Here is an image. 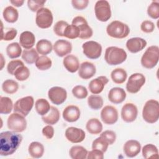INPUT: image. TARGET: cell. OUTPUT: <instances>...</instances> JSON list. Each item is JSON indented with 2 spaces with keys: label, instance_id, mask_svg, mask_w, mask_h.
I'll use <instances>...</instances> for the list:
<instances>
[{
  "label": "cell",
  "instance_id": "ba28073f",
  "mask_svg": "<svg viewBox=\"0 0 159 159\" xmlns=\"http://www.w3.org/2000/svg\"><path fill=\"white\" fill-rule=\"evenodd\" d=\"M96 18L101 22L107 21L111 17V10L109 2L106 0L98 1L94 6Z\"/></svg>",
  "mask_w": 159,
  "mask_h": 159
},
{
  "label": "cell",
  "instance_id": "f546056e",
  "mask_svg": "<svg viewBox=\"0 0 159 159\" xmlns=\"http://www.w3.org/2000/svg\"><path fill=\"white\" fill-rule=\"evenodd\" d=\"M88 153L87 150L80 145L73 146L69 151V155L73 159H85L87 158Z\"/></svg>",
  "mask_w": 159,
  "mask_h": 159
},
{
  "label": "cell",
  "instance_id": "f1b7e54d",
  "mask_svg": "<svg viewBox=\"0 0 159 159\" xmlns=\"http://www.w3.org/2000/svg\"><path fill=\"white\" fill-rule=\"evenodd\" d=\"M2 16L6 22L9 23H14L18 19L19 12L15 7L12 6H9L4 9Z\"/></svg>",
  "mask_w": 159,
  "mask_h": 159
},
{
  "label": "cell",
  "instance_id": "db71d44e",
  "mask_svg": "<svg viewBox=\"0 0 159 159\" xmlns=\"http://www.w3.org/2000/svg\"><path fill=\"white\" fill-rule=\"evenodd\" d=\"M104 158V152L99 150L93 149L89 151L87 155L88 159H102Z\"/></svg>",
  "mask_w": 159,
  "mask_h": 159
},
{
  "label": "cell",
  "instance_id": "74e56055",
  "mask_svg": "<svg viewBox=\"0 0 159 159\" xmlns=\"http://www.w3.org/2000/svg\"><path fill=\"white\" fill-rule=\"evenodd\" d=\"M2 91L9 94H12L16 93L19 89V84L13 80H6L2 84Z\"/></svg>",
  "mask_w": 159,
  "mask_h": 159
},
{
  "label": "cell",
  "instance_id": "e0dca14e",
  "mask_svg": "<svg viewBox=\"0 0 159 159\" xmlns=\"http://www.w3.org/2000/svg\"><path fill=\"white\" fill-rule=\"evenodd\" d=\"M53 48L57 56L63 57L71 53L72 50V45L68 40L60 39L55 42Z\"/></svg>",
  "mask_w": 159,
  "mask_h": 159
},
{
  "label": "cell",
  "instance_id": "30bf717a",
  "mask_svg": "<svg viewBox=\"0 0 159 159\" xmlns=\"http://www.w3.org/2000/svg\"><path fill=\"white\" fill-rule=\"evenodd\" d=\"M34 100L32 96H28L18 99L14 104V111L27 116L33 107Z\"/></svg>",
  "mask_w": 159,
  "mask_h": 159
},
{
  "label": "cell",
  "instance_id": "277c9868",
  "mask_svg": "<svg viewBox=\"0 0 159 159\" xmlns=\"http://www.w3.org/2000/svg\"><path fill=\"white\" fill-rule=\"evenodd\" d=\"M106 32L112 38L124 39L129 34L130 29L127 24L119 20H114L107 26Z\"/></svg>",
  "mask_w": 159,
  "mask_h": 159
},
{
  "label": "cell",
  "instance_id": "83f0119b",
  "mask_svg": "<svg viewBox=\"0 0 159 159\" xmlns=\"http://www.w3.org/2000/svg\"><path fill=\"white\" fill-rule=\"evenodd\" d=\"M28 151L29 155L32 158H39L43 155L44 147L39 142H32L29 145Z\"/></svg>",
  "mask_w": 159,
  "mask_h": 159
},
{
  "label": "cell",
  "instance_id": "603a6c76",
  "mask_svg": "<svg viewBox=\"0 0 159 159\" xmlns=\"http://www.w3.org/2000/svg\"><path fill=\"white\" fill-rule=\"evenodd\" d=\"M126 98V93L123 88L119 87H114L110 89L108 94L109 100L115 104L122 103Z\"/></svg>",
  "mask_w": 159,
  "mask_h": 159
},
{
  "label": "cell",
  "instance_id": "9c48e42d",
  "mask_svg": "<svg viewBox=\"0 0 159 159\" xmlns=\"http://www.w3.org/2000/svg\"><path fill=\"white\" fill-rule=\"evenodd\" d=\"M145 83V76L139 73L131 75L126 84L127 91L132 94L138 93Z\"/></svg>",
  "mask_w": 159,
  "mask_h": 159
},
{
  "label": "cell",
  "instance_id": "bcb514c9",
  "mask_svg": "<svg viewBox=\"0 0 159 159\" xmlns=\"http://www.w3.org/2000/svg\"><path fill=\"white\" fill-rule=\"evenodd\" d=\"M2 30V29H1ZM17 34V31L14 28H7L5 32L2 30L1 33V39L2 40L5 41H10L15 39Z\"/></svg>",
  "mask_w": 159,
  "mask_h": 159
},
{
  "label": "cell",
  "instance_id": "c3c4849f",
  "mask_svg": "<svg viewBox=\"0 0 159 159\" xmlns=\"http://www.w3.org/2000/svg\"><path fill=\"white\" fill-rule=\"evenodd\" d=\"M45 1L38 0H28L27 6L29 9L32 12H37L40 9L42 8L45 3Z\"/></svg>",
  "mask_w": 159,
  "mask_h": 159
},
{
  "label": "cell",
  "instance_id": "f5cc1de1",
  "mask_svg": "<svg viewBox=\"0 0 159 159\" xmlns=\"http://www.w3.org/2000/svg\"><path fill=\"white\" fill-rule=\"evenodd\" d=\"M89 3L88 0H72L71 4L73 7L77 10H83L85 9Z\"/></svg>",
  "mask_w": 159,
  "mask_h": 159
},
{
  "label": "cell",
  "instance_id": "52a82bcc",
  "mask_svg": "<svg viewBox=\"0 0 159 159\" xmlns=\"http://www.w3.org/2000/svg\"><path fill=\"white\" fill-rule=\"evenodd\" d=\"M53 14L51 11L46 7L40 9L36 14L35 23L41 29L49 28L53 23Z\"/></svg>",
  "mask_w": 159,
  "mask_h": 159
},
{
  "label": "cell",
  "instance_id": "681fc988",
  "mask_svg": "<svg viewBox=\"0 0 159 159\" xmlns=\"http://www.w3.org/2000/svg\"><path fill=\"white\" fill-rule=\"evenodd\" d=\"M24 65L23 61L20 60H13L9 61L7 66V72L11 75H14L16 70L20 66Z\"/></svg>",
  "mask_w": 159,
  "mask_h": 159
},
{
  "label": "cell",
  "instance_id": "f35d334b",
  "mask_svg": "<svg viewBox=\"0 0 159 159\" xmlns=\"http://www.w3.org/2000/svg\"><path fill=\"white\" fill-rule=\"evenodd\" d=\"M103 99L101 96L93 94L88 98V104L93 110H98L103 106Z\"/></svg>",
  "mask_w": 159,
  "mask_h": 159
},
{
  "label": "cell",
  "instance_id": "e575fe53",
  "mask_svg": "<svg viewBox=\"0 0 159 159\" xmlns=\"http://www.w3.org/2000/svg\"><path fill=\"white\" fill-rule=\"evenodd\" d=\"M20 43L13 42L9 44L6 47V53L10 58H16L20 57L22 53V48Z\"/></svg>",
  "mask_w": 159,
  "mask_h": 159
},
{
  "label": "cell",
  "instance_id": "d6986e66",
  "mask_svg": "<svg viewBox=\"0 0 159 159\" xmlns=\"http://www.w3.org/2000/svg\"><path fill=\"white\" fill-rule=\"evenodd\" d=\"M96 69L95 65L91 62H83L78 69V75L83 80H88L92 78L96 73Z\"/></svg>",
  "mask_w": 159,
  "mask_h": 159
},
{
  "label": "cell",
  "instance_id": "ee69618b",
  "mask_svg": "<svg viewBox=\"0 0 159 159\" xmlns=\"http://www.w3.org/2000/svg\"><path fill=\"white\" fill-rule=\"evenodd\" d=\"M72 93L75 98L79 99L86 98L88 94L87 89L82 85L75 86L72 89Z\"/></svg>",
  "mask_w": 159,
  "mask_h": 159
},
{
  "label": "cell",
  "instance_id": "1f68e13d",
  "mask_svg": "<svg viewBox=\"0 0 159 159\" xmlns=\"http://www.w3.org/2000/svg\"><path fill=\"white\" fill-rule=\"evenodd\" d=\"M111 77L114 83L116 84H122L126 80L127 78V74L124 69L117 68L112 71L111 73Z\"/></svg>",
  "mask_w": 159,
  "mask_h": 159
},
{
  "label": "cell",
  "instance_id": "6f0895ef",
  "mask_svg": "<svg viewBox=\"0 0 159 159\" xmlns=\"http://www.w3.org/2000/svg\"><path fill=\"white\" fill-rule=\"evenodd\" d=\"M1 61H2V63H1V70H2V68H3V66H4V64H3V63H2V61H4V58H3V55H2V53H1Z\"/></svg>",
  "mask_w": 159,
  "mask_h": 159
},
{
  "label": "cell",
  "instance_id": "3957f363",
  "mask_svg": "<svg viewBox=\"0 0 159 159\" xmlns=\"http://www.w3.org/2000/svg\"><path fill=\"white\" fill-rule=\"evenodd\" d=\"M142 117L145 121L149 124H153L159 118V102L155 99L147 101L142 110Z\"/></svg>",
  "mask_w": 159,
  "mask_h": 159
},
{
  "label": "cell",
  "instance_id": "d6a6232c",
  "mask_svg": "<svg viewBox=\"0 0 159 159\" xmlns=\"http://www.w3.org/2000/svg\"><path fill=\"white\" fill-rule=\"evenodd\" d=\"M35 107L37 112L39 115L43 116L49 112L51 106L47 100L43 98H40L35 101Z\"/></svg>",
  "mask_w": 159,
  "mask_h": 159
},
{
  "label": "cell",
  "instance_id": "816d5d0a",
  "mask_svg": "<svg viewBox=\"0 0 159 159\" xmlns=\"http://www.w3.org/2000/svg\"><path fill=\"white\" fill-rule=\"evenodd\" d=\"M140 29L145 33H151L155 29V24L150 20H144L140 25Z\"/></svg>",
  "mask_w": 159,
  "mask_h": 159
},
{
  "label": "cell",
  "instance_id": "8d00e7d4",
  "mask_svg": "<svg viewBox=\"0 0 159 159\" xmlns=\"http://www.w3.org/2000/svg\"><path fill=\"white\" fill-rule=\"evenodd\" d=\"M13 108L12 101L8 97H0V113L2 114H9Z\"/></svg>",
  "mask_w": 159,
  "mask_h": 159
},
{
  "label": "cell",
  "instance_id": "7402d4cb",
  "mask_svg": "<svg viewBox=\"0 0 159 159\" xmlns=\"http://www.w3.org/2000/svg\"><path fill=\"white\" fill-rule=\"evenodd\" d=\"M62 116L65 120L68 122H74L80 119V110L76 106L69 105L64 109Z\"/></svg>",
  "mask_w": 159,
  "mask_h": 159
},
{
  "label": "cell",
  "instance_id": "11a10c76",
  "mask_svg": "<svg viewBox=\"0 0 159 159\" xmlns=\"http://www.w3.org/2000/svg\"><path fill=\"white\" fill-rule=\"evenodd\" d=\"M42 134L47 139H51L54 135V129L52 125H48L45 126L42 129Z\"/></svg>",
  "mask_w": 159,
  "mask_h": 159
},
{
  "label": "cell",
  "instance_id": "f6af8a7d",
  "mask_svg": "<svg viewBox=\"0 0 159 159\" xmlns=\"http://www.w3.org/2000/svg\"><path fill=\"white\" fill-rule=\"evenodd\" d=\"M109 144L108 143L104 140L102 137H99L96 139L92 143V148L93 149H97L102 151V152H106Z\"/></svg>",
  "mask_w": 159,
  "mask_h": 159
},
{
  "label": "cell",
  "instance_id": "5b68a950",
  "mask_svg": "<svg viewBox=\"0 0 159 159\" xmlns=\"http://www.w3.org/2000/svg\"><path fill=\"white\" fill-rule=\"evenodd\" d=\"M159 59V48L152 45L147 48L141 58V65L145 68L152 69L158 63Z\"/></svg>",
  "mask_w": 159,
  "mask_h": 159
},
{
  "label": "cell",
  "instance_id": "cb8c5ba5",
  "mask_svg": "<svg viewBox=\"0 0 159 159\" xmlns=\"http://www.w3.org/2000/svg\"><path fill=\"white\" fill-rule=\"evenodd\" d=\"M35 37L34 34L30 31H24L22 32L19 37V43L25 49L32 48L35 45Z\"/></svg>",
  "mask_w": 159,
  "mask_h": 159
},
{
  "label": "cell",
  "instance_id": "4316f807",
  "mask_svg": "<svg viewBox=\"0 0 159 159\" xmlns=\"http://www.w3.org/2000/svg\"><path fill=\"white\" fill-rule=\"evenodd\" d=\"M86 129L89 134L97 135L102 132V124L99 119L92 118L88 120L86 124Z\"/></svg>",
  "mask_w": 159,
  "mask_h": 159
},
{
  "label": "cell",
  "instance_id": "60d3db41",
  "mask_svg": "<svg viewBox=\"0 0 159 159\" xmlns=\"http://www.w3.org/2000/svg\"><path fill=\"white\" fill-rule=\"evenodd\" d=\"M14 75L16 80L20 81H25L29 78L30 76V71L27 66L22 65L19 66L16 70Z\"/></svg>",
  "mask_w": 159,
  "mask_h": 159
},
{
  "label": "cell",
  "instance_id": "7bdbcfd3",
  "mask_svg": "<svg viewBox=\"0 0 159 159\" xmlns=\"http://www.w3.org/2000/svg\"><path fill=\"white\" fill-rule=\"evenodd\" d=\"M147 14L152 19H157L159 17V2L152 1L147 8Z\"/></svg>",
  "mask_w": 159,
  "mask_h": 159
},
{
  "label": "cell",
  "instance_id": "4fadbf2b",
  "mask_svg": "<svg viewBox=\"0 0 159 159\" xmlns=\"http://www.w3.org/2000/svg\"><path fill=\"white\" fill-rule=\"evenodd\" d=\"M48 96L53 104L60 105L66 99L67 92L61 87L54 86L48 90Z\"/></svg>",
  "mask_w": 159,
  "mask_h": 159
},
{
  "label": "cell",
  "instance_id": "7dc6e473",
  "mask_svg": "<svg viewBox=\"0 0 159 159\" xmlns=\"http://www.w3.org/2000/svg\"><path fill=\"white\" fill-rule=\"evenodd\" d=\"M68 25L69 24L64 20H59L53 26V31L55 34L58 36L63 37L64 31Z\"/></svg>",
  "mask_w": 159,
  "mask_h": 159
},
{
  "label": "cell",
  "instance_id": "44dd1931",
  "mask_svg": "<svg viewBox=\"0 0 159 159\" xmlns=\"http://www.w3.org/2000/svg\"><path fill=\"white\" fill-rule=\"evenodd\" d=\"M147 45V41L140 37H133L129 39L126 42V47L128 50L133 53L142 50Z\"/></svg>",
  "mask_w": 159,
  "mask_h": 159
},
{
  "label": "cell",
  "instance_id": "9f6ffc18",
  "mask_svg": "<svg viewBox=\"0 0 159 159\" xmlns=\"http://www.w3.org/2000/svg\"><path fill=\"white\" fill-rule=\"evenodd\" d=\"M10 2L16 7H20L23 5L24 1V0H11Z\"/></svg>",
  "mask_w": 159,
  "mask_h": 159
},
{
  "label": "cell",
  "instance_id": "7a4b0ae2",
  "mask_svg": "<svg viewBox=\"0 0 159 159\" xmlns=\"http://www.w3.org/2000/svg\"><path fill=\"white\" fill-rule=\"evenodd\" d=\"M127 55L122 48L111 46L106 49L104 59L109 65H117L125 61Z\"/></svg>",
  "mask_w": 159,
  "mask_h": 159
},
{
  "label": "cell",
  "instance_id": "6da1fadb",
  "mask_svg": "<svg viewBox=\"0 0 159 159\" xmlns=\"http://www.w3.org/2000/svg\"><path fill=\"white\" fill-rule=\"evenodd\" d=\"M22 136L15 132L5 131L0 134V155L8 156L13 154L20 146Z\"/></svg>",
  "mask_w": 159,
  "mask_h": 159
},
{
  "label": "cell",
  "instance_id": "ffe728a7",
  "mask_svg": "<svg viewBox=\"0 0 159 159\" xmlns=\"http://www.w3.org/2000/svg\"><path fill=\"white\" fill-rule=\"evenodd\" d=\"M125 155L129 158H133L137 156L141 150V145L140 142L135 140H127L123 147Z\"/></svg>",
  "mask_w": 159,
  "mask_h": 159
},
{
  "label": "cell",
  "instance_id": "2e32d148",
  "mask_svg": "<svg viewBox=\"0 0 159 159\" xmlns=\"http://www.w3.org/2000/svg\"><path fill=\"white\" fill-rule=\"evenodd\" d=\"M138 114L137 106L133 103L125 104L121 109V117L125 122H132L134 121Z\"/></svg>",
  "mask_w": 159,
  "mask_h": 159
},
{
  "label": "cell",
  "instance_id": "d590c367",
  "mask_svg": "<svg viewBox=\"0 0 159 159\" xmlns=\"http://www.w3.org/2000/svg\"><path fill=\"white\" fill-rule=\"evenodd\" d=\"M142 156L147 159L149 158H158V150L157 147L153 144H147L144 145L142 149Z\"/></svg>",
  "mask_w": 159,
  "mask_h": 159
},
{
  "label": "cell",
  "instance_id": "8992f818",
  "mask_svg": "<svg viewBox=\"0 0 159 159\" xmlns=\"http://www.w3.org/2000/svg\"><path fill=\"white\" fill-rule=\"evenodd\" d=\"M7 125L9 129L15 132H22L26 129L27 121L20 114L14 112L7 118Z\"/></svg>",
  "mask_w": 159,
  "mask_h": 159
},
{
  "label": "cell",
  "instance_id": "f907efd6",
  "mask_svg": "<svg viewBox=\"0 0 159 159\" xmlns=\"http://www.w3.org/2000/svg\"><path fill=\"white\" fill-rule=\"evenodd\" d=\"M104 140H105L109 145H112L116 139V134L112 130H105L104 132H102L100 135Z\"/></svg>",
  "mask_w": 159,
  "mask_h": 159
},
{
  "label": "cell",
  "instance_id": "7c38bea8",
  "mask_svg": "<svg viewBox=\"0 0 159 159\" xmlns=\"http://www.w3.org/2000/svg\"><path fill=\"white\" fill-rule=\"evenodd\" d=\"M83 52L84 55L89 59H97L102 53V46L95 41H88L82 45Z\"/></svg>",
  "mask_w": 159,
  "mask_h": 159
},
{
  "label": "cell",
  "instance_id": "ac0fdd59",
  "mask_svg": "<svg viewBox=\"0 0 159 159\" xmlns=\"http://www.w3.org/2000/svg\"><path fill=\"white\" fill-rule=\"evenodd\" d=\"M108 82L109 80L106 76H100L89 82L88 88L91 93L98 94L103 91L105 85Z\"/></svg>",
  "mask_w": 159,
  "mask_h": 159
},
{
  "label": "cell",
  "instance_id": "ab89813d",
  "mask_svg": "<svg viewBox=\"0 0 159 159\" xmlns=\"http://www.w3.org/2000/svg\"><path fill=\"white\" fill-rule=\"evenodd\" d=\"M52 61L51 59L46 55L40 56L35 61L36 67L41 71L48 70L52 66Z\"/></svg>",
  "mask_w": 159,
  "mask_h": 159
},
{
  "label": "cell",
  "instance_id": "5bb4252c",
  "mask_svg": "<svg viewBox=\"0 0 159 159\" xmlns=\"http://www.w3.org/2000/svg\"><path fill=\"white\" fill-rule=\"evenodd\" d=\"M102 121L107 125H112L118 120V111L112 106H106L101 112Z\"/></svg>",
  "mask_w": 159,
  "mask_h": 159
},
{
  "label": "cell",
  "instance_id": "836d02e7",
  "mask_svg": "<svg viewBox=\"0 0 159 159\" xmlns=\"http://www.w3.org/2000/svg\"><path fill=\"white\" fill-rule=\"evenodd\" d=\"M39 57L38 52L35 48L24 50L22 53V58L27 64H33L35 63Z\"/></svg>",
  "mask_w": 159,
  "mask_h": 159
},
{
  "label": "cell",
  "instance_id": "484cf974",
  "mask_svg": "<svg viewBox=\"0 0 159 159\" xmlns=\"http://www.w3.org/2000/svg\"><path fill=\"white\" fill-rule=\"evenodd\" d=\"M60 114L58 109L55 106H51L48 114L42 116V120L47 124L54 125L60 119Z\"/></svg>",
  "mask_w": 159,
  "mask_h": 159
},
{
  "label": "cell",
  "instance_id": "4dcf8cb0",
  "mask_svg": "<svg viewBox=\"0 0 159 159\" xmlns=\"http://www.w3.org/2000/svg\"><path fill=\"white\" fill-rule=\"evenodd\" d=\"M53 49V45L51 42L47 39H41L36 44L37 52L43 55L50 53Z\"/></svg>",
  "mask_w": 159,
  "mask_h": 159
},
{
  "label": "cell",
  "instance_id": "d4e9b609",
  "mask_svg": "<svg viewBox=\"0 0 159 159\" xmlns=\"http://www.w3.org/2000/svg\"><path fill=\"white\" fill-rule=\"evenodd\" d=\"M63 65L66 70L70 73H75L78 70L80 62L78 58L73 55H68L63 61Z\"/></svg>",
  "mask_w": 159,
  "mask_h": 159
},
{
  "label": "cell",
  "instance_id": "9a60e30c",
  "mask_svg": "<svg viewBox=\"0 0 159 159\" xmlns=\"http://www.w3.org/2000/svg\"><path fill=\"white\" fill-rule=\"evenodd\" d=\"M65 135L66 139L73 143L83 142L86 137V134L83 129L75 127H68L65 131Z\"/></svg>",
  "mask_w": 159,
  "mask_h": 159
},
{
  "label": "cell",
  "instance_id": "b9f144b4",
  "mask_svg": "<svg viewBox=\"0 0 159 159\" xmlns=\"http://www.w3.org/2000/svg\"><path fill=\"white\" fill-rule=\"evenodd\" d=\"M79 35L80 30L78 28L76 25H74L73 24L68 25L66 27L63 34V37H65L70 39H76L79 37Z\"/></svg>",
  "mask_w": 159,
  "mask_h": 159
},
{
  "label": "cell",
  "instance_id": "8fae6325",
  "mask_svg": "<svg viewBox=\"0 0 159 159\" xmlns=\"http://www.w3.org/2000/svg\"><path fill=\"white\" fill-rule=\"evenodd\" d=\"M72 24L76 25L80 30L79 38L81 39H88L92 37L93 32L89 26L86 19L82 16H76L73 18Z\"/></svg>",
  "mask_w": 159,
  "mask_h": 159
}]
</instances>
